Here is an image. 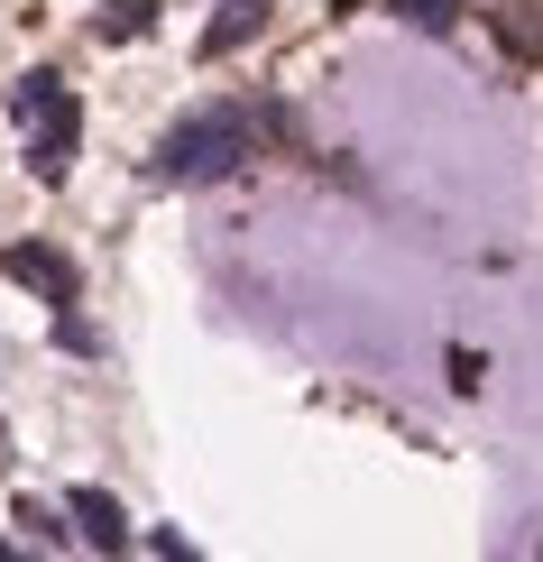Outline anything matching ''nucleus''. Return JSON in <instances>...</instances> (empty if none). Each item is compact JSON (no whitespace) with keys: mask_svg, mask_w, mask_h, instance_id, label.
<instances>
[{"mask_svg":"<svg viewBox=\"0 0 543 562\" xmlns=\"http://www.w3.org/2000/svg\"><path fill=\"white\" fill-rule=\"evenodd\" d=\"M65 517H75V535L92 553H129V517H121V498H111V488H75V498H65Z\"/></svg>","mask_w":543,"mask_h":562,"instance_id":"nucleus-4","label":"nucleus"},{"mask_svg":"<svg viewBox=\"0 0 543 562\" xmlns=\"http://www.w3.org/2000/svg\"><path fill=\"white\" fill-rule=\"evenodd\" d=\"M479 379H488L479 350H452V387H461V396H479Z\"/></svg>","mask_w":543,"mask_h":562,"instance_id":"nucleus-9","label":"nucleus"},{"mask_svg":"<svg viewBox=\"0 0 543 562\" xmlns=\"http://www.w3.org/2000/svg\"><path fill=\"white\" fill-rule=\"evenodd\" d=\"M0 553H10V535H0Z\"/></svg>","mask_w":543,"mask_h":562,"instance_id":"nucleus-10","label":"nucleus"},{"mask_svg":"<svg viewBox=\"0 0 543 562\" xmlns=\"http://www.w3.org/2000/svg\"><path fill=\"white\" fill-rule=\"evenodd\" d=\"M10 121L29 130V167H37L46 184H56L65 167H75V138H83V102L65 92V75H46V65H37V75H19V83H10Z\"/></svg>","mask_w":543,"mask_h":562,"instance_id":"nucleus-2","label":"nucleus"},{"mask_svg":"<svg viewBox=\"0 0 543 562\" xmlns=\"http://www.w3.org/2000/svg\"><path fill=\"white\" fill-rule=\"evenodd\" d=\"M19 526H29V535H37V544H46V553H56V544H65V526H56V517H46V507H37V498H19Z\"/></svg>","mask_w":543,"mask_h":562,"instance_id":"nucleus-8","label":"nucleus"},{"mask_svg":"<svg viewBox=\"0 0 543 562\" xmlns=\"http://www.w3.org/2000/svg\"><path fill=\"white\" fill-rule=\"evenodd\" d=\"M148 29H157V0H111V10H92V37H102V46H129Z\"/></svg>","mask_w":543,"mask_h":562,"instance_id":"nucleus-6","label":"nucleus"},{"mask_svg":"<svg viewBox=\"0 0 543 562\" xmlns=\"http://www.w3.org/2000/svg\"><path fill=\"white\" fill-rule=\"evenodd\" d=\"M396 19H415L423 37H452L461 29V0H396Z\"/></svg>","mask_w":543,"mask_h":562,"instance_id":"nucleus-7","label":"nucleus"},{"mask_svg":"<svg viewBox=\"0 0 543 562\" xmlns=\"http://www.w3.org/2000/svg\"><path fill=\"white\" fill-rule=\"evenodd\" d=\"M258 29H268V0H222V10H212V29H203V56H240Z\"/></svg>","mask_w":543,"mask_h":562,"instance_id":"nucleus-5","label":"nucleus"},{"mask_svg":"<svg viewBox=\"0 0 543 562\" xmlns=\"http://www.w3.org/2000/svg\"><path fill=\"white\" fill-rule=\"evenodd\" d=\"M240 157H249V111L212 102V111H184V121L157 138L148 176H157V184H222Z\"/></svg>","mask_w":543,"mask_h":562,"instance_id":"nucleus-1","label":"nucleus"},{"mask_svg":"<svg viewBox=\"0 0 543 562\" xmlns=\"http://www.w3.org/2000/svg\"><path fill=\"white\" fill-rule=\"evenodd\" d=\"M10 277H19V286H37L46 304H75V295H83L75 259H65V249H46V240H19V249H10Z\"/></svg>","mask_w":543,"mask_h":562,"instance_id":"nucleus-3","label":"nucleus"}]
</instances>
